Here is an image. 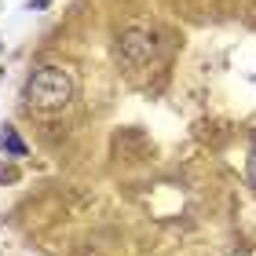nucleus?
<instances>
[{
    "label": "nucleus",
    "mask_w": 256,
    "mask_h": 256,
    "mask_svg": "<svg viewBox=\"0 0 256 256\" xmlns=\"http://www.w3.org/2000/svg\"><path fill=\"white\" fill-rule=\"evenodd\" d=\"M161 48H165V40L150 26H128L118 33V59L124 66H150L161 55Z\"/></svg>",
    "instance_id": "2"
},
{
    "label": "nucleus",
    "mask_w": 256,
    "mask_h": 256,
    "mask_svg": "<svg viewBox=\"0 0 256 256\" xmlns=\"http://www.w3.org/2000/svg\"><path fill=\"white\" fill-rule=\"evenodd\" d=\"M74 74L66 66H55V62H44L30 74L26 80V102L33 110H44V114H55V110H66L74 102Z\"/></svg>",
    "instance_id": "1"
},
{
    "label": "nucleus",
    "mask_w": 256,
    "mask_h": 256,
    "mask_svg": "<svg viewBox=\"0 0 256 256\" xmlns=\"http://www.w3.org/2000/svg\"><path fill=\"white\" fill-rule=\"evenodd\" d=\"M246 180H249V187L256 190V136L249 139V158H246Z\"/></svg>",
    "instance_id": "4"
},
{
    "label": "nucleus",
    "mask_w": 256,
    "mask_h": 256,
    "mask_svg": "<svg viewBox=\"0 0 256 256\" xmlns=\"http://www.w3.org/2000/svg\"><path fill=\"white\" fill-rule=\"evenodd\" d=\"M0 146H4L11 158H26V143L15 136V128H4V132H0Z\"/></svg>",
    "instance_id": "3"
}]
</instances>
